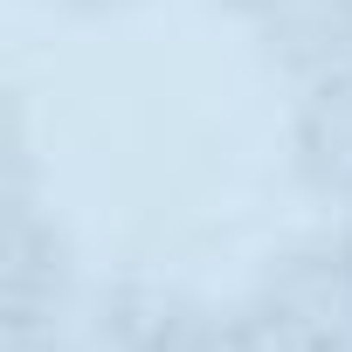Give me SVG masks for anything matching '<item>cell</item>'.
<instances>
[{"mask_svg": "<svg viewBox=\"0 0 352 352\" xmlns=\"http://www.w3.org/2000/svg\"><path fill=\"white\" fill-rule=\"evenodd\" d=\"M242 304H256L263 318H276L283 331H297L318 352L338 324H352V256H345V235L297 242V249L270 256Z\"/></svg>", "mask_w": 352, "mask_h": 352, "instance_id": "cell-1", "label": "cell"}, {"mask_svg": "<svg viewBox=\"0 0 352 352\" xmlns=\"http://www.w3.org/2000/svg\"><path fill=\"white\" fill-rule=\"evenodd\" d=\"M228 311L180 283H118L104 297V338L111 352H221Z\"/></svg>", "mask_w": 352, "mask_h": 352, "instance_id": "cell-2", "label": "cell"}, {"mask_svg": "<svg viewBox=\"0 0 352 352\" xmlns=\"http://www.w3.org/2000/svg\"><path fill=\"white\" fill-rule=\"evenodd\" d=\"M249 28H256L263 56L304 90L352 69V0H283Z\"/></svg>", "mask_w": 352, "mask_h": 352, "instance_id": "cell-3", "label": "cell"}, {"mask_svg": "<svg viewBox=\"0 0 352 352\" xmlns=\"http://www.w3.org/2000/svg\"><path fill=\"white\" fill-rule=\"evenodd\" d=\"M290 152H297V180L318 201H331V208L352 214V69L304 90Z\"/></svg>", "mask_w": 352, "mask_h": 352, "instance_id": "cell-4", "label": "cell"}, {"mask_svg": "<svg viewBox=\"0 0 352 352\" xmlns=\"http://www.w3.org/2000/svg\"><path fill=\"white\" fill-rule=\"evenodd\" d=\"M0 352H69L63 324H0Z\"/></svg>", "mask_w": 352, "mask_h": 352, "instance_id": "cell-5", "label": "cell"}, {"mask_svg": "<svg viewBox=\"0 0 352 352\" xmlns=\"http://www.w3.org/2000/svg\"><path fill=\"white\" fill-rule=\"evenodd\" d=\"M63 14H118V8H131V0H56Z\"/></svg>", "mask_w": 352, "mask_h": 352, "instance_id": "cell-6", "label": "cell"}, {"mask_svg": "<svg viewBox=\"0 0 352 352\" xmlns=\"http://www.w3.org/2000/svg\"><path fill=\"white\" fill-rule=\"evenodd\" d=\"M221 8H228V14H242V21H263L270 8H283V0H221Z\"/></svg>", "mask_w": 352, "mask_h": 352, "instance_id": "cell-7", "label": "cell"}, {"mask_svg": "<svg viewBox=\"0 0 352 352\" xmlns=\"http://www.w3.org/2000/svg\"><path fill=\"white\" fill-rule=\"evenodd\" d=\"M318 352H352V324H338V331H331V338H324Z\"/></svg>", "mask_w": 352, "mask_h": 352, "instance_id": "cell-8", "label": "cell"}, {"mask_svg": "<svg viewBox=\"0 0 352 352\" xmlns=\"http://www.w3.org/2000/svg\"><path fill=\"white\" fill-rule=\"evenodd\" d=\"M345 256H352V214H345Z\"/></svg>", "mask_w": 352, "mask_h": 352, "instance_id": "cell-9", "label": "cell"}]
</instances>
